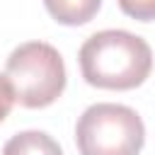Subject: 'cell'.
Instances as JSON below:
<instances>
[{
    "label": "cell",
    "mask_w": 155,
    "mask_h": 155,
    "mask_svg": "<svg viewBox=\"0 0 155 155\" xmlns=\"http://www.w3.org/2000/svg\"><path fill=\"white\" fill-rule=\"evenodd\" d=\"M2 155H63V148L46 131H19L5 143Z\"/></svg>",
    "instance_id": "5"
},
{
    "label": "cell",
    "mask_w": 155,
    "mask_h": 155,
    "mask_svg": "<svg viewBox=\"0 0 155 155\" xmlns=\"http://www.w3.org/2000/svg\"><path fill=\"white\" fill-rule=\"evenodd\" d=\"M143 143V119L126 104L97 102L87 107L75 124L80 155H138Z\"/></svg>",
    "instance_id": "3"
},
{
    "label": "cell",
    "mask_w": 155,
    "mask_h": 155,
    "mask_svg": "<svg viewBox=\"0 0 155 155\" xmlns=\"http://www.w3.org/2000/svg\"><path fill=\"white\" fill-rule=\"evenodd\" d=\"M12 107H15V90H12L10 80L5 75H0V121H5L10 116Z\"/></svg>",
    "instance_id": "7"
},
{
    "label": "cell",
    "mask_w": 155,
    "mask_h": 155,
    "mask_svg": "<svg viewBox=\"0 0 155 155\" xmlns=\"http://www.w3.org/2000/svg\"><path fill=\"white\" fill-rule=\"evenodd\" d=\"M5 78L15 90V102L27 109H44L65 90V63L51 44L27 41L7 56Z\"/></svg>",
    "instance_id": "2"
},
{
    "label": "cell",
    "mask_w": 155,
    "mask_h": 155,
    "mask_svg": "<svg viewBox=\"0 0 155 155\" xmlns=\"http://www.w3.org/2000/svg\"><path fill=\"white\" fill-rule=\"evenodd\" d=\"M119 7L124 15L140 22H153L155 17V0H119Z\"/></svg>",
    "instance_id": "6"
},
{
    "label": "cell",
    "mask_w": 155,
    "mask_h": 155,
    "mask_svg": "<svg viewBox=\"0 0 155 155\" xmlns=\"http://www.w3.org/2000/svg\"><path fill=\"white\" fill-rule=\"evenodd\" d=\"M87 85L102 90H133L153 68V51L143 36L126 29H102L85 39L78 53Z\"/></svg>",
    "instance_id": "1"
},
{
    "label": "cell",
    "mask_w": 155,
    "mask_h": 155,
    "mask_svg": "<svg viewBox=\"0 0 155 155\" xmlns=\"http://www.w3.org/2000/svg\"><path fill=\"white\" fill-rule=\"evenodd\" d=\"M48 15L65 27L87 24L102 7V0H44Z\"/></svg>",
    "instance_id": "4"
}]
</instances>
